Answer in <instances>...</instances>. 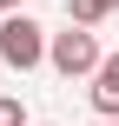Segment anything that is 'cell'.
<instances>
[{"instance_id":"1","label":"cell","mask_w":119,"mask_h":126,"mask_svg":"<svg viewBox=\"0 0 119 126\" xmlns=\"http://www.w3.org/2000/svg\"><path fill=\"white\" fill-rule=\"evenodd\" d=\"M0 60H7L13 73L40 66V60H46V27L26 20V13H0Z\"/></svg>"},{"instance_id":"2","label":"cell","mask_w":119,"mask_h":126,"mask_svg":"<svg viewBox=\"0 0 119 126\" xmlns=\"http://www.w3.org/2000/svg\"><path fill=\"white\" fill-rule=\"evenodd\" d=\"M46 60H53L66 80H73V73H93V66H99V40H93V33L73 20L66 33H53V40H46Z\"/></svg>"},{"instance_id":"3","label":"cell","mask_w":119,"mask_h":126,"mask_svg":"<svg viewBox=\"0 0 119 126\" xmlns=\"http://www.w3.org/2000/svg\"><path fill=\"white\" fill-rule=\"evenodd\" d=\"M93 113L119 120V53H99V66H93Z\"/></svg>"},{"instance_id":"4","label":"cell","mask_w":119,"mask_h":126,"mask_svg":"<svg viewBox=\"0 0 119 126\" xmlns=\"http://www.w3.org/2000/svg\"><path fill=\"white\" fill-rule=\"evenodd\" d=\"M106 13H119V0H66V20H79V27L106 20Z\"/></svg>"},{"instance_id":"5","label":"cell","mask_w":119,"mask_h":126,"mask_svg":"<svg viewBox=\"0 0 119 126\" xmlns=\"http://www.w3.org/2000/svg\"><path fill=\"white\" fill-rule=\"evenodd\" d=\"M0 126H26V106L20 100H0Z\"/></svg>"},{"instance_id":"6","label":"cell","mask_w":119,"mask_h":126,"mask_svg":"<svg viewBox=\"0 0 119 126\" xmlns=\"http://www.w3.org/2000/svg\"><path fill=\"white\" fill-rule=\"evenodd\" d=\"M13 7H20V0H0V13H13Z\"/></svg>"},{"instance_id":"7","label":"cell","mask_w":119,"mask_h":126,"mask_svg":"<svg viewBox=\"0 0 119 126\" xmlns=\"http://www.w3.org/2000/svg\"><path fill=\"white\" fill-rule=\"evenodd\" d=\"M93 126H113V120H93Z\"/></svg>"}]
</instances>
